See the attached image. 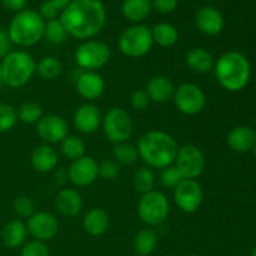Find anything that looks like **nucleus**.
I'll return each mask as SVG.
<instances>
[{
  "mask_svg": "<svg viewBox=\"0 0 256 256\" xmlns=\"http://www.w3.org/2000/svg\"><path fill=\"white\" fill-rule=\"evenodd\" d=\"M70 36L90 40L96 36L106 22V9L102 0H72L59 15Z\"/></svg>",
  "mask_w": 256,
  "mask_h": 256,
  "instance_id": "nucleus-1",
  "label": "nucleus"
},
{
  "mask_svg": "<svg viewBox=\"0 0 256 256\" xmlns=\"http://www.w3.org/2000/svg\"><path fill=\"white\" fill-rule=\"evenodd\" d=\"M139 158L150 169L162 170L172 165L176 158L179 145L168 132L162 130H149L138 140Z\"/></svg>",
  "mask_w": 256,
  "mask_h": 256,
  "instance_id": "nucleus-2",
  "label": "nucleus"
},
{
  "mask_svg": "<svg viewBox=\"0 0 256 256\" xmlns=\"http://www.w3.org/2000/svg\"><path fill=\"white\" fill-rule=\"evenodd\" d=\"M214 72L216 80L224 89L236 92L245 89L250 80V62L239 52H228L215 62Z\"/></svg>",
  "mask_w": 256,
  "mask_h": 256,
  "instance_id": "nucleus-3",
  "label": "nucleus"
},
{
  "mask_svg": "<svg viewBox=\"0 0 256 256\" xmlns=\"http://www.w3.org/2000/svg\"><path fill=\"white\" fill-rule=\"evenodd\" d=\"M45 22L36 10L24 9L12 16L8 34L14 45L29 48L44 38Z\"/></svg>",
  "mask_w": 256,
  "mask_h": 256,
  "instance_id": "nucleus-4",
  "label": "nucleus"
},
{
  "mask_svg": "<svg viewBox=\"0 0 256 256\" xmlns=\"http://www.w3.org/2000/svg\"><path fill=\"white\" fill-rule=\"evenodd\" d=\"M5 86L20 89L25 86L36 74V62L25 50H12L0 62Z\"/></svg>",
  "mask_w": 256,
  "mask_h": 256,
  "instance_id": "nucleus-5",
  "label": "nucleus"
},
{
  "mask_svg": "<svg viewBox=\"0 0 256 256\" xmlns=\"http://www.w3.org/2000/svg\"><path fill=\"white\" fill-rule=\"evenodd\" d=\"M154 45L152 29L146 25L135 24L126 28L118 39V48L122 55L132 59L145 56Z\"/></svg>",
  "mask_w": 256,
  "mask_h": 256,
  "instance_id": "nucleus-6",
  "label": "nucleus"
},
{
  "mask_svg": "<svg viewBox=\"0 0 256 256\" xmlns=\"http://www.w3.org/2000/svg\"><path fill=\"white\" fill-rule=\"evenodd\" d=\"M170 204L166 195L158 190L142 194L138 202V215L149 228L159 226L169 216Z\"/></svg>",
  "mask_w": 256,
  "mask_h": 256,
  "instance_id": "nucleus-7",
  "label": "nucleus"
},
{
  "mask_svg": "<svg viewBox=\"0 0 256 256\" xmlns=\"http://www.w3.org/2000/svg\"><path fill=\"white\" fill-rule=\"evenodd\" d=\"M102 130L112 144L129 142L134 134V122L129 112L122 108H112L102 116Z\"/></svg>",
  "mask_w": 256,
  "mask_h": 256,
  "instance_id": "nucleus-8",
  "label": "nucleus"
},
{
  "mask_svg": "<svg viewBox=\"0 0 256 256\" xmlns=\"http://www.w3.org/2000/svg\"><path fill=\"white\" fill-rule=\"evenodd\" d=\"M112 58L109 45L100 40H85L75 50V62L85 72L102 69Z\"/></svg>",
  "mask_w": 256,
  "mask_h": 256,
  "instance_id": "nucleus-9",
  "label": "nucleus"
},
{
  "mask_svg": "<svg viewBox=\"0 0 256 256\" xmlns=\"http://www.w3.org/2000/svg\"><path fill=\"white\" fill-rule=\"evenodd\" d=\"M172 102L178 112L188 116H192L200 114L204 110L206 105V95L196 84L184 82L175 88Z\"/></svg>",
  "mask_w": 256,
  "mask_h": 256,
  "instance_id": "nucleus-10",
  "label": "nucleus"
},
{
  "mask_svg": "<svg viewBox=\"0 0 256 256\" xmlns=\"http://www.w3.org/2000/svg\"><path fill=\"white\" fill-rule=\"evenodd\" d=\"M205 156L199 146L194 144H184L179 146L174 165L184 179L196 180L204 172Z\"/></svg>",
  "mask_w": 256,
  "mask_h": 256,
  "instance_id": "nucleus-11",
  "label": "nucleus"
},
{
  "mask_svg": "<svg viewBox=\"0 0 256 256\" xmlns=\"http://www.w3.org/2000/svg\"><path fill=\"white\" fill-rule=\"evenodd\" d=\"M174 202L185 214H192L202 202V188L196 180L184 179L174 189Z\"/></svg>",
  "mask_w": 256,
  "mask_h": 256,
  "instance_id": "nucleus-12",
  "label": "nucleus"
},
{
  "mask_svg": "<svg viewBox=\"0 0 256 256\" xmlns=\"http://www.w3.org/2000/svg\"><path fill=\"white\" fill-rule=\"evenodd\" d=\"M36 134L45 144H60L69 135V125L62 116L56 114L42 115L36 122Z\"/></svg>",
  "mask_w": 256,
  "mask_h": 256,
  "instance_id": "nucleus-13",
  "label": "nucleus"
},
{
  "mask_svg": "<svg viewBox=\"0 0 256 256\" xmlns=\"http://www.w3.org/2000/svg\"><path fill=\"white\" fill-rule=\"evenodd\" d=\"M25 224L28 234L39 242L52 240L59 232V222L56 216L49 212H35Z\"/></svg>",
  "mask_w": 256,
  "mask_h": 256,
  "instance_id": "nucleus-14",
  "label": "nucleus"
},
{
  "mask_svg": "<svg viewBox=\"0 0 256 256\" xmlns=\"http://www.w3.org/2000/svg\"><path fill=\"white\" fill-rule=\"evenodd\" d=\"M68 178L75 186H89L99 178V162L86 155L74 160L68 169Z\"/></svg>",
  "mask_w": 256,
  "mask_h": 256,
  "instance_id": "nucleus-15",
  "label": "nucleus"
},
{
  "mask_svg": "<svg viewBox=\"0 0 256 256\" xmlns=\"http://www.w3.org/2000/svg\"><path fill=\"white\" fill-rule=\"evenodd\" d=\"M74 126L80 134L90 135L99 130L102 122V115L99 108L92 102L80 105L72 116Z\"/></svg>",
  "mask_w": 256,
  "mask_h": 256,
  "instance_id": "nucleus-16",
  "label": "nucleus"
},
{
  "mask_svg": "<svg viewBox=\"0 0 256 256\" xmlns=\"http://www.w3.org/2000/svg\"><path fill=\"white\" fill-rule=\"evenodd\" d=\"M76 90L89 102L99 99L105 92V80L98 72H84L78 76Z\"/></svg>",
  "mask_w": 256,
  "mask_h": 256,
  "instance_id": "nucleus-17",
  "label": "nucleus"
},
{
  "mask_svg": "<svg viewBox=\"0 0 256 256\" xmlns=\"http://www.w3.org/2000/svg\"><path fill=\"white\" fill-rule=\"evenodd\" d=\"M195 22H196V26L200 32L210 35V36L220 34L225 25V20L222 12L214 6L200 8L195 15Z\"/></svg>",
  "mask_w": 256,
  "mask_h": 256,
  "instance_id": "nucleus-18",
  "label": "nucleus"
},
{
  "mask_svg": "<svg viewBox=\"0 0 256 256\" xmlns=\"http://www.w3.org/2000/svg\"><path fill=\"white\" fill-rule=\"evenodd\" d=\"M82 196L76 189L62 188L55 198V208L58 212L66 218H75L82 210Z\"/></svg>",
  "mask_w": 256,
  "mask_h": 256,
  "instance_id": "nucleus-19",
  "label": "nucleus"
},
{
  "mask_svg": "<svg viewBox=\"0 0 256 256\" xmlns=\"http://www.w3.org/2000/svg\"><path fill=\"white\" fill-rule=\"evenodd\" d=\"M32 166L35 172H50L56 169L58 162H59V155L58 152L49 144H42L35 148L32 152Z\"/></svg>",
  "mask_w": 256,
  "mask_h": 256,
  "instance_id": "nucleus-20",
  "label": "nucleus"
},
{
  "mask_svg": "<svg viewBox=\"0 0 256 256\" xmlns=\"http://www.w3.org/2000/svg\"><path fill=\"white\" fill-rule=\"evenodd\" d=\"M145 92H146L150 102L162 104V102L172 100L175 86L174 82H172L168 76L158 75V76L152 78V79L148 82Z\"/></svg>",
  "mask_w": 256,
  "mask_h": 256,
  "instance_id": "nucleus-21",
  "label": "nucleus"
},
{
  "mask_svg": "<svg viewBox=\"0 0 256 256\" xmlns=\"http://www.w3.org/2000/svg\"><path fill=\"white\" fill-rule=\"evenodd\" d=\"M226 142L232 150L236 152H248L254 149L256 132L249 126H236L228 134Z\"/></svg>",
  "mask_w": 256,
  "mask_h": 256,
  "instance_id": "nucleus-22",
  "label": "nucleus"
},
{
  "mask_svg": "<svg viewBox=\"0 0 256 256\" xmlns=\"http://www.w3.org/2000/svg\"><path fill=\"white\" fill-rule=\"evenodd\" d=\"M26 235V224L22 219L10 220L2 230V242L10 249H16L24 244Z\"/></svg>",
  "mask_w": 256,
  "mask_h": 256,
  "instance_id": "nucleus-23",
  "label": "nucleus"
},
{
  "mask_svg": "<svg viewBox=\"0 0 256 256\" xmlns=\"http://www.w3.org/2000/svg\"><path fill=\"white\" fill-rule=\"evenodd\" d=\"M110 219L108 212L102 208H92L85 214L82 220L84 230L92 236H100L109 229Z\"/></svg>",
  "mask_w": 256,
  "mask_h": 256,
  "instance_id": "nucleus-24",
  "label": "nucleus"
},
{
  "mask_svg": "<svg viewBox=\"0 0 256 256\" xmlns=\"http://www.w3.org/2000/svg\"><path fill=\"white\" fill-rule=\"evenodd\" d=\"M188 68L198 74H206L214 70L215 60L212 52L204 48H192L185 58Z\"/></svg>",
  "mask_w": 256,
  "mask_h": 256,
  "instance_id": "nucleus-25",
  "label": "nucleus"
},
{
  "mask_svg": "<svg viewBox=\"0 0 256 256\" xmlns=\"http://www.w3.org/2000/svg\"><path fill=\"white\" fill-rule=\"evenodd\" d=\"M152 10L150 0H124L122 5V12L125 19L135 24L148 19Z\"/></svg>",
  "mask_w": 256,
  "mask_h": 256,
  "instance_id": "nucleus-26",
  "label": "nucleus"
},
{
  "mask_svg": "<svg viewBox=\"0 0 256 256\" xmlns=\"http://www.w3.org/2000/svg\"><path fill=\"white\" fill-rule=\"evenodd\" d=\"M158 245V234L152 228H144L134 238V252L139 256H149Z\"/></svg>",
  "mask_w": 256,
  "mask_h": 256,
  "instance_id": "nucleus-27",
  "label": "nucleus"
},
{
  "mask_svg": "<svg viewBox=\"0 0 256 256\" xmlns=\"http://www.w3.org/2000/svg\"><path fill=\"white\" fill-rule=\"evenodd\" d=\"M152 40L162 48H172L179 40L178 29L170 22H159L152 29Z\"/></svg>",
  "mask_w": 256,
  "mask_h": 256,
  "instance_id": "nucleus-28",
  "label": "nucleus"
},
{
  "mask_svg": "<svg viewBox=\"0 0 256 256\" xmlns=\"http://www.w3.org/2000/svg\"><path fill=\"white\" fill-rule=\"evenodd\" d=\"M62 72V64L56 56L46 55L36 62V74L46 82L58 79Z\"/></svg>",
  "mask_w": 256,
  "mask_h": 256,
  "instance_id": "nucleus-29",
  "label": "nucleus"
},
{
  "mask_svg": "<svg viewBox=\"0 0 256 256\" xmlns=\"http://www.w3.org/2000/svg\"><path fill=\"white\" fill-rule=\"evenodd\" d=\"M60 152H62V154L66 159L74 162V160L85 156L86 145H85L84 140L80 136H76V135H68L60 142Z\"/></svg>",
  "mask_w": 256,
  "mask_h": 256,
  "instance_id": "nucleus-30",
  "label": "nucleus"
},
{
  "mask_svg": "<svg viewBox=\"0 0 256 256\" xmlns=\"http://www.w3.org/2000/svg\"><path fill=\"white\" fill-rule=\"evenodd\" d=\"M112 159L119 165H132L139 159V152L135 145L129 142L115 144L112 149Z\"/></svg>",
  "mask_w": 256,
  "mask_h": 256,
  "instance_id": "nucleus-31",
  "label": "nucleus"
},
{
  "mask_svg": "<svg viewBox=\"0 0 256 256\" xmlns=\"http://www.w3.org/2000/svg\"><path fill=\"white\" fill-rule=\"evenodd\" d=\"M18 120L24 124H36L42 116V108L36 102H24L16 109Z\"/></svg>",
  "mask_w": 256,
  "mask_h": 256,
  "instance_id": "nucleus-32",
  "label": "nucleus"
},
{
  "mask_svg": "<svg viewBox=\"0 0 256 256\" xmlns=\"http://www.w3.org/2000/svg\"><path fill=\"white\" fill-rule=\"evenodd\" d=\"M132 184H134L135 190L140 194H146V192L154 190L155 186V174L154 170L150 169L149 166H142L138 169L132 178Z\"/></svg>",
  "mask_w": 256,
  "mask_h": 256,
  "instance_id": "nucleus-33",
  "label": "nucleus"
},
{
  "mask_svg": "<svg viewBox=\"0 0 256 256\" xmlns=\"http://www.w3.org/2000/svg\"><path fill=\"white\" fill-rule=\"evenodd\" d=\"M68 36H69V34H68L66 29L62 25V22H60L59 18L45 22L44 38L49 42L54 45H60L66 42Z\"/></svg>",
  "mask_w": 256,
  "mask_h": 256,
  "instance_id": "nucleus-34",
  "label": "nucleus"
},
{
  "mask_svg": "<svg viewBox=\"0 0 256 256\" xmlns=\"http://www.w3.org/2000/svg\"><path fill=\"white\" fill-rule=\"evenodd\" d=\"M16 122V109L8 102H0V134L10 132Z\"/></svg>",
  "mask_w": 256,
  "mask_h": 256,
  "instance_id": "nucleus-35",
  "label": "nucleus"
},
{
  "mask_svg": "<svg viewBox=\"0 0 256 256\" xmlns=\"http://www.w3.org/2000/svg\"><path fill=\"white\" fill-rule=\"evenodd\" d=\"M160 182L164 188L166 189H172L174 190L180 182L184 180L182 175L180 174V172L178 170V168L174 164L169 165V166L164 168L160 172Z\"/></svg>",
  "mask_w": 256,
  "mask_h": 256,
  "instance_id": "nucleus-36",
  "label": "nucleus"
},
{
  "mask_svg": "<svg viewBox=\"0 0 256 256\" xmlns=\"http://www.w3.org/2000/svg\"><path fill=\"white\" fill-rule=\"evenodd\" d=\"M14 212L20 218V219H29L35 212V204L29 196L26 195H20L14 200L12 204Z\"/></svg>",
  "mask_w": 256,
  "mask_h": 256,
  "instance_id": "nucleus-37",
  "label": "nucleus"
},
{
  "mask_svg": "<svg viewBox=\"0 0 256 256\" xmlns=\"http://www.w3.org/2000/svg\"><path fill=\"white\" fill-rule=\"evenodd\" d=\"M120 172V166L114 159H104L99 162V176L112 182L116 179Z\"/></svg>",
  "mask_w": 256,
  "mask_h": 256,
  "instance_id": "nucleus-38",
  "label": "nucleus"
},
{
  "mask_svg": "<svg viewBox=\"0 0 256 256\" xmlns=\"http://www.w3.org/2000/svg\"><path fill=\"white\" fill-rule=\"evenodd\" d=\"M22 256H50V250L44 242L32 240L26 242L22 249Z\"/></svg>",
  "mask_w": 256,
  "mask_h": 256,
  "instance_id": "nucleus-39",
  "label": "nucleus"
},
{
  "mask_svg": "<svg viewBox=\"0 0 256 256\" xmlns=\"http://www.w3.org/2000/svg\"><path fill=\"white\" fill-rule=\"evenodd\" d=\"M150 104V99L145 90H135L130 96V105L138 112H144Z\"/></svg>",
  "mask_w": 256,
  "mask_h": 256,
  "instance_id": "nucleus-40",
  "label": "nucleus"
},
{
  "mask_svg": "<svg viewBox=\"0 0 256 256\" xmlns=\"http://www.w3.org/2000/svg\"><path fill=\"white\" fill-rule=\"evenodd\" d=\"M38 12H39L40 16L44 19V22H50V20L58 19L62 12L58 9V6L54 4V2H52L50 0H45V2H42L40 9Z\"/></svg>",
  "mask_w": 256,
  "mask_h": 256,
  "instance_id": "nucleus-41",
  "label": "nucleus"
},
{
  "mask_svg": "<svg viewBox=\"0 0 256 256\" xmlns=\"http://www.w3.org/2000/svg\"><path fill=\"white\" fill-rule=\"evenodd\" d=\"M152 9L160 14H170L178 8V0H150Z\"/></svg>",
  "mask_w": 256,
  "mask_h": 256,
  "instance_id": "nucleus-42",
  "label": "nucleus"
},
{
  "mask_svg": "<svg viewBox=\"0 0 256 256\" xmlns=\"http://www.w3.org/2000/svg\"><path fill=\"white\" fill-rule=\"evenodd\" d=\"M12 40H10L8 30L0 26V59H4L12 52Z\"/></svg>",
  "mask_w": 256,
  "mask_h": 256,
  "instance_id": "nucleus-43",
  "label": "nucleus"
},
{
  "mask_svg": "<svg viewBox=\"0 0 256 256\" xmlns=\"http://www.w3.org/2000/svg\"><path fill=\"white\" fill-rule=\"evenodd\" d=\"M26 2L28 0H2V6L10 12H14L15 14L26 9Z\"/></svg>",
  "mask_w": 256,
  "mask_h": 256,
  "instance_id": "nucleus-44",
  "label": "nucleus"
},
{
  "mask_svg": "<svg viewBox=\"0 0 256 256\" xmlns=\"http://www.w3.org/2000/svg\"><path fill=\"white\" fill-rule=\"evenodd\" d=\"M68 180H69V178H68V170H65L64 168H60V169H58L56 172H55V184L59 185V186H64V185L66 184Z\"/></svg>",
  "mask_w": 256,
  "mask_h": 256,
  "instance_id": "nucleus-45",
  "label": "nucleus"
},
{
  "mask_svg": "<svg viewBox=\"0 0 256 256\" xmlns=\"http://www.w3.org/2000/svg\"><path fill=\"white\" fill-rule=\"evenodd\" d=\"M50 2H54V4L58 6V9L62 12V10H64L65 8H66L68 5L72 2V0H50Z\"/></svg>",
  "mask_w": 256,
  "mask_h": 256,
  "instance_id": "nucleus-46",
  "label": "nucleus"
},
{
  "mask_svg": "<svg viewBox=\"0 0 256 256\" xmlns=\"http://www.w3.org/2000/svg\"><path fill=\"white\" fill-rule=\"evenodd\" d=\"M4 80H2V65H0V90L4 88Z\"/></svg>",
  "mask_w": 256,
  "mask_h": 256,
  "instance_id": "nucleus-47",
  "label": "nucleus"
},
{
  "mask_svg": "<svg viewBox=\"0 0 256 256\" xmlns=\"http://www.w3.org/2000/svg\"><path fill=\"white\" fill-rule=\"evenodd\" d=\"M252 256H256V246H255V249L252 250Z\"/></svg>",
  "mask_w": 256,
  "mask_h": 256,
  "instance_id": "nucleus-48",
  "label": "nucleus"
},
{
  "mask_svg": "<svg viewBox=\"0 0 256 256\" xmlns=\"http://www.w3.org/2000/svg\"><path fill=\"white\" fill-rule=\"evenodd\" d=\"M252 150H254V154H255V158H256V144H255V146H254V149H252Z\"/></svg>",
  "mask_w": 256,
  "mask_h": 256,
  "instance_id": "nucleus-49",
  "label": "nucleus"
},
{
  "mask_svg": "<svg viewBox=\"0 0 256 256\" xmlns=\"http://www.w3.org/2000/svg\"><path fill=\"white\" fill-rule=\"evenodd\" d=\"M188 256H200V255H198V254H190V255H188Z\"/></svg>",
  "mask_w": 256,
  "mask_h": 256,
  "instance_id": "nucleus-50",
  "label": "nucleus"
}]
</instances>
